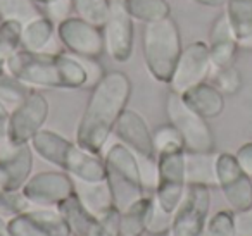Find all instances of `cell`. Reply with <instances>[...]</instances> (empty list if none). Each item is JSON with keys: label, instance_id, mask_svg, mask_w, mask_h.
Masks as SVG:
<instances>
[{"label": "cell", "instance_id": "obj_1", "mask_svg": "<svg viewBox=\"0 0 252 236\" xmlns=\"http://www.w3.org/2000/svg\"><path fill=\"white\" fill-rule=\"evenodd\" d=\"M130 76L123 71H105L92 87L87 105L76 128V142L90 152L100 153L114 131L119 116L131 97Z\"/></svg>", "mask_w": 252, "mask_h": 236}, {"label": "cell", "instance_id": "obj_2", "mask_svg": "<svg viewBox=\"0 0 252 236\" xmlns=\"http://www.w3.org/2000/svg\"><path fill=\"white\" fill-rule=\"evenodd\" d=\"M5 71L36 90H80L90 83L81 59L63 52H28L21 49L5 62Z\"/></svg>", "mask_w": 252, "mask_h": 236}, {"label": "cell", "instance_id": "obj_3", "mask_svg": "<svg viewBox=\"0 0 252 236\" xmlns=\"http://www.w3.org/2000/svg\"><path fill=\"white\" fill-rule=\"evenodd\" d=\"M33 152L54 167L67 173L74 181L102 183L105 181V164L100 153L90 152L76 140H69L54 129H40L30 142Z\"/></svg>", "mask_w": 252, "mask_h": 236}, {"label": "cell", "instance_id": "obj_4", "mask_svg": "<svg viewBox=\"0 0 252 236\" xmlns=\"http://www.w3.org/2000/svg\"><path fill=\"white\" fill-rule=\"evenodd\" d=\"M182 50V33L171 16L161 21L144 25L142 54L149 74L158 83L169 85Z\"/></svg>", "mask_w": 252, "mask_h": 236}, {"label": "cell", "instance_id": "obj_5", "mask_svg": "<svg viewBox=\"0 0 252 236\" xmlns=\"http://www.w3.org/2000/svg\"><path fill=\"white\" fill-rule=\"evenodd\" d=\"M105 183L111 190L114 205L125 210L147 195L140 159L125 143L116 142L105 150Z\"/></svg>", "mask_w": 252, "mask_h": 236}, {"label": "cell", "instance_id": "obj_6", "mask_svg": "<svg viewBox=\"0 0 252 236\" xmlns=\"http://www.w3.org/2000/svg\"><path fill=\"white\" fill-rule=\"evenodd\" d=\"M164 111L168 122H171L182 136L187 152H216V140L207 119L192 111L182 95L169 90L164 100Z\"/></svg>", "mask_w": 252, "mask_h": 236}, {"label": "cell", "instance_id": "obj_7", "mask_svg": "<svg viewBox=\"0 0 252 236\" xmlns=\"http://www.w3.org/2000/svg\"><path fill=\"white\" fill-rule=\"evenodd\" d=\"M185 150L158 155L156 160V184L152 195L159 207L168 214H175L187 191Z\"/></svg>", "mask_w": 252, "mask_h": 236}, {"label": "cell", "instance_id": "obj_8", "mask_svg": "<svg viewBox=\"0 0 252 236\" xmlns=\"http://www.w3.org/2000/svg\"><path fill=\"white\" fill-rule=\"evenodd\" d=\"M57 40L67 50V54L78 59L98 60L105 54L104 31L80 16H66L57 23Z\"/></svg>", "mask_w": 252, "mask_h": 236}, {"label": "cell", "instance_id": "obj_9", "mask_svg": "<svg viewBox=\"0 0 252 236\" xmlns=\"http://www.w3.org/2000/svg\"><path fill=\"white\" fill-rule=\"evenodd\" d=\"M49 112L50 104L47 97L40 90L33 88L28 97L11 111L5 143L12 147L30 143L35 138L36 133L43 129L47 119H49Z\"/></svg>", "mask_w": 252, "mask_h": 236}, {"label": "cell", "instance_id": "obj_10", "mask_svg": "<svg viewBox=\"0 0 252 236\" xmlns=\"http://www.w3.org/2000/svg\"><path fill=\"white\" fill-rule=\"evenodd\" d=\"M211 210V188L189 184L166 236H204Z\"/></svg>", "mask_w": 252, "mask_h": 236}, {"label": "cell", "instance_id": "obj_11", "mask_svg": "<svg viewBox=\"0 0 252 236\" xmlns=\"http://www.w3.org/2000/svg\"><path fill=\"white\" fill-rule=\"evenodd\" d=\"M21 193L33 207H57L76 193V181L64 171H42L32 174Z\"/></svg>", "mask_w": 252, "mask_h": 236}, {"label": "cell", "instance_id": "obj_12", "mask_svg": "<svg viewBox=\"0 0 252 236\" xmlns=\"http://www.w3.org/2000/svg\"><path fill=\"white\" fill-rule=\"evenodd\" d=\"M218 188L233 212L252 207V177L242 171L235 153L221 152L216 155Z\"/></svg>", "mask_w": 252, "mask_h": 236}, {"label": "cell", "instance_id": "obj_13", "mask_svg": "<svg viewBox=\"0 0 252 236\" xmlns=\"http://www.w3.org/2000/svg\"><path fill=\"white\" fill-rule=\"evenodd\" d=\"M9 236H71L69 226L56 207H30L7 217Z\"/></svg>", "mask_w": 252, "mask_h": 236}, {"label": "cell", "instance_id": "obj_14", "mask_svg": "<svg viewBox=\"0 0 252 236\" xmlns=\"http://www.w3.org/2000/svg\"><path fill=\"white\" fill-rule=\"evenodd\" d=\"M213 69L214 67L211 62L207 42L195 40L183 47L182 56L175 67L171 81H169V90L183 93L189 88L209 80Z\"/></svg>", "mask_w": 252, "mask_h": 236}, {"label": "cell", "instance_id": "obj_15", "mask_svg": "<svg viewBox=\"0 0 252 236\" xmlns=\"http://www.w3.org/2000/svg\"><path fill=\"white\" fill-rule=\"evenodd\" d=\"M130 14L125 11L121 0H112L107 21L102 25L105 54L114 62H126L133 54L135 25Z\"/></svg>", "mask_w": 252, "mask_h": 236}, {"label": "cell", "instance_id": "obj_16", "mask_svg": "<svg viewBox=\"0 0 252 236\" xmlns=\"http://www.w3.org/2000/svg\"><path fill=\"white\" fill-rule=\"evenodd\" d=\"M112 135L118 138V142L125 143L128 148L133 150L138 159L144 162L158 160L152 131L140 112L133 111V109H125V112L119 116L118 122H116Z\"/></svg>", "mask_w": 252, "mask_h": 236}, {"label": "cell", "instance_id": "obj_17", "mask_svg": "<svg viewBox=\"0 0 252 236\" xmlns=\"http://www.w3.org/2000/svg\"><path fill=\"white\" fill-rule=\"evenodd\" d=\"M35 152L32 145L12 147L0 153V188L5 191H21L33 174Z\"/></svg>", "mask_w": 252, "mask_h": 236}, {"label": "cell", "instance_id": "obj_18", "mask_svg": "<svg viewBox=\"0 0 252 236\" xmlns=\"http://www.w3.org/2000/svg\"><path fill=\"white\" fill-rule=\"evenodd\" d=\"M207 45H209V56L214 69L233 66L237 52L240 50V43L231 30L226 12H221L213 21Z\"/></svg>", "mask_w": 252, "mask_h": 236}, {"label": "cell", "instance_id": "obj_19", "mask_svg": "<svg viewBox=\"0 0 252 236\" xmlns=\"http://www.w3.org/2000/svg\"><path fill=\"white\" fill-rule=\"evenodd\" d=\"M56 208L66 219L71 236H114L97 215H94L81 204L78 193L71 195Z\"/></svg>", "mask_w": 252, "mask_h": 236}, {"label": "cell", "instance_id": "obj_20", "mask_svg": "<svg viewBox=\"0 0 252 236\" xmlns=\"http://www.w3.org/2000/svg\"><path fill=\"white\" fill-rule=\"evenodd\" d=\"M180 95L192 111L207 121L221 116L224 111V95L211 81L195 85Z\"/></svg>", "mask_w": 252, "mask_h": 236}, {"label": "cell", "instance_id": "obj_21", "mask_svg": "<svg viewBox=\"0 0 252 236\" xmlns=\"http://www.w3.org/2000/svg\"><path fill=\"white\" fill-rule=\"evenodd\" d=\"M216 152H187L185 169L187 184H202V186H218L216 179Z\"/></svg>", "mask_w": 252, "mask_h": 236}, {"label": "cell", "instance_id": "obj_22", "mask_svg": "<svg viewBox=\"0 0 252 236\" xmlns=\"http://www.w3.org/2000/svg\"><path fill=\"white\" fill-rule=\"evenodd\" d=\"M57 25L49 16L38 14L28 19L23 26V43L21 49L28 52H45L54 38Z\"/></svg>", "mask_w": 252, "mask_h": 236}, {"label": "cell", "instance_id": "obj_23", "mask_svg": "<svg viewBox=\"0 0 252 236\" xmlns=\"http://www.w3.org/2000/svg\"><path fill=\"white\" fill-rule=\"evenodd\" d=\"M76 193L80 197L81 204L92 214L97 215L98 219L104 217L109 210H112L116 207L111 190H109L105 181H102V183H81V181H76Z\"/></svg>", "mask_w": 252, "mask_h": 236}, {"label": "cell", "instance_id": "obj_24", "mask_svg": "<svg viewBox=\"0 0 252 236\" xmlns=\"http://www.w3.org/2000/svg\"><path fill=\"white\" fill-rule=\"evenodd\" d=\"M125 11L133 21L154 23L171 16V5L168 0H121Z\"/></svg>", "mask_w": 252, "mask_h": 236}, {"label": "cell", "instance_id": "obj_25", "mask_svg": "<svg viewBox=\"0 0 252 236\" xmlns=\"http://www.w3.org/2000/svg\"><path fill=\"white\" fill-rule=\"evenodd\" d=\"M154 202V195L147 193L133 205L121 212V236H142L147 226V215Z\"/></svg>", "mask_w": 252, "mask_h": 236}, {"label": "cell", "instance_id": "obj_26", "mask_svg": "<svg viewBox=\"0 0 252 236\" xmlns=\"http://www.w3.org/2000/svg\"><path fill=\"white\" fill-rule=\"evenodd\" d=\"M226 16L238 42L252 35V0H226Z\"/></svg>", "mask_w": 252, "mask_h": 236}, {"label": "cell", "instance_id": "obj_27", "mask_svg": "<svg viewBox=\"0 0 252 236\" xmlns=\"http://www.w3.org/2000/svg\"><path fill=\"white\" fill-rule=\"evenodd\" d=\"M23 26L19 19H2L0 21V60L7 62L16 52L21 50Z\"/></svg>", "mask_w": 252, "mask_h": 236}, {"label": "cell", "instance_id": "obj_28", "mask_svg": "<svg viewBox=\"0 0 252 236\" xmlns=\"http://www.w3.org/2000/svg\"><path fill=\"white\" fill-rule=\"evenodd\" d=\"M69 7L74 16L102 26L109 18L112 0H69Z\"/></svg>", "mask_w": 252, "mask_h": 236}, {"label": "cell", "instance_id": "obj_29", "mask_svg": "<svg viewBox=\"0 0 252 236\" xmlns=\"http://www.w3.org/2000/svg\"><path fill=\"white\" fill-rule=\"evenodd\" d=\"M33 88H30L26 83L19 81L18 78L11 76L5 73L4 76H0V102L12 111L16 109L26 97L30 95Z\"/></svg>", "mask_w": 252, "mask_h": 236}, {"label": "cell", "instance_id": "obj_30", "mask_svg": "<svg viewBox=\"0 0 252 236\" xmlns=\"http://www.w3.org/2000/svg\"><path fill=\"white\" fill-rule=\"evenodd\" d=\"M152 140H154V148L156 155H162V153H171L185 150V143H183L180 133L171 122L161 124L152 131Z\"/></svg>", "mask_w": 252, "mask_h": 236}, {"label": "cell", "instance_id": "obj_31", "mask_svg": "<svg viewBox=\"0 0 252 236\" xmlns=\"http://www.w3.org/2000/svg\"><path fill=\"white\" fill-rule=\"evenodd\" d=\"M209 80L223 95H235L242 88V74L235 66L213 69Z\"/></svg>", "mask_w": 252, "mask_h": 236}, {"label": "cell", "instance_id": "obj_32", "mask_svg": "<svg viewBox=\"0 0 252 236\" xmlns=\"http://www.w3.org/2000/svg\"><path fill=\"white\" fill-rule=\"evenodd\" d=\"M204 236H235V212L230 208L211 215Z\"/></svg>", "mask_w": 252, "mask_h": 236}, {"label": "cell", "instance_id": "obj_33", "mask_svg": "<svg viewBox=\"0 0 252 236\" xmlns=\"http://www.w3.org/2000/svg\"><path fill=\"white\" fill-rule=\"evenodd\" d=\"M171 219H173V214L164 212L154 200L152 202L151 210H149V215H147L145 233L151 236H166L169 231V228H171Z\"/></svg>", "mask_w": 252, "mask_h": 236}, {"label": "cell", "instance_id": "obj_34", "mask_svg": "<svg viewBox=\"0 0 252 236\" xmlns=\"http://www.w3.org/2000/svg\"><path fill=\"white\" fill-rule=\"evenodd\" d=\"M32 207L21 191H5L0 188V214L11 217L19 212H25Z\"/></svg>", "mask_w": 252, "mask_h": 236}, {"label": "cell", "instance_id": "obj_35", "mask_svg": "<svg viewBox=\"0 0 252 236\" xmlns=\"http://www.w3.org/2000/svg\"><path fill=\"white\" fill-rule=\"evenodd\" d=\"M235 236H252V207L235 212Z\"/></svg>", "mask_w": 252, "mask_h": 236}, {"label": "cell", "instance_id": "obj_36", "mask_svg": "<svg viewBox=\"0 0 252 236\" xmlns=\"http://www.w3.org/2000/svg\"><path fill=\"white\" fill-rule=\"evenodd\" d=\"M235 159H237L238 166L242 167L249 177H252V142H247L235 152Z\"/></svg>", "mask_w": 252, "mask_h": 236}, {"label": "cell", "instance_id": "obj_37", "mask_svg": "<svg viewBox=\"0 0 252 236\" xmlns=\"http://www.w3.org/2000/svg\"><path fill=\"white\" fill-rule=\"evenodd\" d=\"M9 116H11V111L0 102V140H5V135H7Z\"/></svg>", "mask_w": 252, "mask_h": 236}, {"label": "cell", "instance_id": "obj_38", "mask_svg": "<svg viewBox=\"0 0 252 236\" xmlns=\"http://www.w3.org/2000/svg\"><path fill=\"white\" fill-rule=\"evenodd\" d=\"M199 5H206V7H220V5L226 4V0H192Z\"/></svg>", "mask_w": 252, "mask_h": 236}, {"label": "cell", "instance_id": "obj_39", "mask_svg": "<svg viewBox=\"0 0 252 236\" xmlns=\"http://www.w3.org/2000/svg\"><path fill=\"white\" fill-rule=\"evenodd\" d=\"M36 5H43V7H56V5L63 4L66 0H32Z\"/></svg>", "mask_w": 252, "mask_h": 236}, {"label": "cell", "instance_id": "obj_40", "mask_svg": "<svg viewBox=\"0 0 252 236\" xmlns=\"http://www.w3.org/2000/svg\"><path fill=\"white\" fill-rule=\"evenodd\" d=\"M0 236H9L7 233V217L0 214Z\"/></svg>", "mask_w": 252, "mask_h": 236}, {"label": "cell", "instance_id": "obj_41", "mask_svg": "<svg viewBox=\"0 0 252 236\" xmlns=\"http://www.w3.org/2000/svg\"><path fill=\"white\" fill-rule=\"evenodd\" d=\"M238 43H240V49L251 50V52H252V35H251V36H247V38L242 40V42H238Z\"/></svg>", "mask_w": 252, "mask_h": 236}, {"label": "cell", "instance_id": "obj_42", "mask_svg": "<svg viewBox=\"0 0 252 236\" xmlns=\"http://www.w3.org/2000/svg\"><path fill=\"white\" fill-rule=\"evenodd\" d=\"M5 73H7V71H5V64L0 60V76H4Z\"/></svg>", "mask_w": 252, "mask_h": 236}, {"label": "cell", "instance_id": "obj_43", "mask_svg": "<svg viewBox=\"0 0 252 236\" xmlns=\"http://www.w3.org/2000/svg\"><path fill=\"white\" fill-rule=\"evenodd\" d=\"M0 142H2V140H0Z\"/></svg>", "mask_w": 252, "mask_h": 236}]
</instances>
